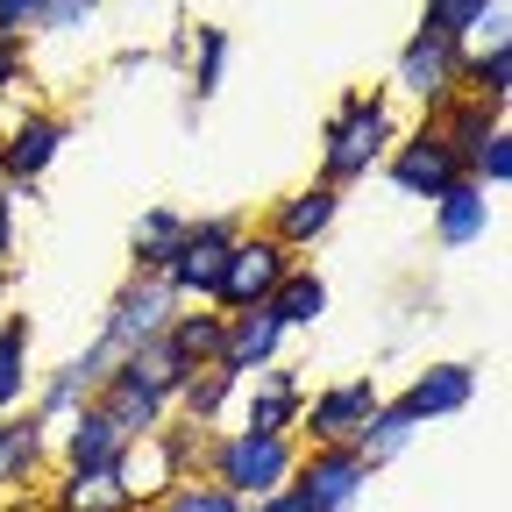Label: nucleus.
I'll return each mask as SVG.
<instances>
[{
    "label": "nucleus",
    "mask_w": 512,
    "mask_h": 512,
    "mask_svg": "<svg viewBox=\"0 0 512 512\" xmlns=\"http://www.w3.org/2000/svg\"><path fill=\"white\" fill-rule=\"evenodd\" d=\"M392 143H399L392 93H384V86H349V93L335 100V114L320 121V178L342 192V185L370 178Z\"/></svg>",
    "instance_id": "f257e3e1"
},
{
    "label": "nucleus",
    "mask_w": 512,
    "mask_h": 512,
    "mask_svg": "<svg viewBox=\"0 0 512 512\" xmlns=\"http://www.w3.org/2000/svg\"><path fill=\"white\" fill-rule=\"evenodd\" d=\"M292 463H299V441H292V434H249V427H228V434L207 441L200 477L249 505V498L285 491V484H292Z\"/></svg>",
    "instance_id": "f03ea898"
},
{
    "label": "nucleus",
    "mask_w": 512,
    "mask_h": 512,
    "mask_svg": "<svg viewBox=\"0 0 512 512\" xmlns=\"http://www.w3.org/2000/svg\"><path fill=\"white\" fill-rule=\"evenodd\" d=\"M384 93L413 100V107H420V121H434L448 100L463 93V43L420 22V29L399 43V57H392V86H384Z\"/></svg>",
    "instance_id": "7ed1b4c3"
},
{
    "label": "nucleus",
    "mask_w": 512,
    "mask_h": 512,
    "mask_svg": "<svg viewBox=\"0 0 512 512\" xmlns=\"http://www.w3.org/2000/svg\"><path fill=\"white\" fill-rule=\"evenodd\" d=\"M235 235H242V214H200V221H185V242L171 256V271H164V292L178 306H214V285H221V264H228Z\"/></svg>",
    "instance_id": "20e7f679"
},
{
    "label": "nucleus",
    "mask_w": 512,
    "mask_h": 512,
    "mask_svg": "<svg viewBox=\"0 0 512 512\" xmlns=\"http://www.w3.org/2000/svg\"><path fill=\"white\" fill-rule=\"evenodd\" d=\"M64 143H72V121H64L57 107H15L8 128H0V185L36 192L43 171L64 157Z\"/></svg>",
    "instance_id": "39448f33"
},
{
    "label": "nucleus",
    "mask_w": 512,
    "mask_h": 512,
    "mask_svg": "<svg viewBox=\"0 0 512 512\" xmlns=\"http://www.w3.org/2000/svg\"><path fill=\"white\" fill-rule=\"evenodd\" d=\"M292 264H299V256L285 249V242H271L264 228H242L235 235V249H228V264H221V285H214V306L221 313H242V306H264L285 278H292Z\"/></svg>",
    "instance_id": "423d86ee"
},
{
    "label": "nucleus",
    "mask_w": 512,
    "mask_h": 512,
    "mask_svg": "<svg viewBox=\"0 0 512 512\" xmlns=\"http://www.w3.org/2000/svg\"><path fill=\"white\" fill-rule=\"evenodd\" d=\"M171 313H178V299L164 292V278H136V271H128V278H121V292L107 299V320H100V342H107L114 356H136V349L164 342V328H171Z\"/></svg>",
    "instance_id": "0eeeda50"
},
{
    "label": "nucleus",
    "mask_w": 512,
    "mask_h": 512,
    "mask_svg": "<svg viewBox=\"0 0 512 512\" xmlns=\"http://www.w3.org/2000/svg\"><path fill=\"white\" fill-rule=\"evenodd\" d=\"M377 399H384V392H377V377H335V384H320V392H306L292 434H306V448L356 441V427L377 413Z\"/></svg>",
    "instance_id": "6e6552de"
},
{
    "label": "nucleus",
    "mask_w": 512,
    "mask_h": 512,
    "mask_svg": "<svg viewBox=\"0 0 512 512\" xmlns=\"http://www.w3.org/2000/svg\"><path fill=\"white\" fill-rule=\"evenodd\" d=\"M384 178H392L406 200H441L448 185H463V164L448 157V143L434 136V121H420V128H406V136L384 150Z\"/></svg>",
    "instance_id": "1a4fd4ad"
},
{
    "label": "nucleus",
    "mask_w": 512,
    "mask_h": 512,
    "mask_svg": "<svg viewBox=\"0 0 512 512\" xmlns=\"http://www.w3.org/2000/svg\"><path fill=\"white\" fill-rule=\"evenodd\" d=\"M363 484H370V463L356 456L349 441L306 448V456L292 463V491L306 498V512H349V505L363 498Z\"/></svg>",
    "instance_id": "9d476101"
},
{
    "label": "nucleus",
    "mask_w": 512,
    "mask_h": 512,
    "mask_svg": "<svg viewBox=\"0 0 512 512\" xmlns=\"http://www.w3.org/2000/svg\"><path fill=\"white\" fill-rule=\"evenodd\" d=\"M107 370H114V349L93 335L79 356H64V363H57V370L36 384V406H29V413H36L43 427H64V420H72L79 406H93V392L107 384Z\"/></svg>",
    "instance_id": "9b49d317"
},
{
    "label": "nucleus",
    "mask_w": 512,
    "mask_h": 512,
    "mask_svg": "<svg viewBox=\"0 0 512 512\" xmlns=\"http://www.w3.org/2000/svg\"><path fill=\"white\" fill-rule=\"evenodd\" d=\"M335 214H342V192H335L328 178H313V185L285 192V200H271V221H264V235H271V242H285L292 256H306L320 235L335 228Z\"/></svg>",
    "instance_id": "f8f14e48"
},
{
    "label": "nucleus",
    "mask_w": 512,
    "mask_h": 512,
    "mask_svg": "<svg viewBox=\"0 0 512 512\" xmlns=\"http://www.w3.org/2000/svg\"><path fill=\"white\" fill-rule=\"evenodd\" d=\"M299 406H306V377L271 363V370H256L242 377V427L249 434H292L299 427Z\"/></svg>",
    "instance_id": "ddd939ff"
},
{
    "label": "nucleus",
    "mask_w": 512,
    "mask_h": 512,
    "mask_svg": "<svg viewBox=\"0 0 512 512\" xmlns=\"http://www.w3.org/2000/svg\"><path fill=\"white\" fill-rule=\"evenodd\" d=\"M278 349H285V328L271 320V306H242V313H228V328H221V370H228V377L271 370Z\"/></svg>",
    "instance_id": "4468645a"
},
{
    "label": "nucleus",
    "mask_w": 512,
    "mask_h": 512,
    "mask_svg": "<svg viewBox=\"0 0 512 512\" xmlns=\"http://www.w3.org/2000/svg\"><path fill=\"white\" fill-rule=\"evenodd\" d=\"M470 399H477V363H427V370H413V384L399 392V406H406L420 427L463 413Z\"/></svg>",
    "instance_id": "2eb2a0df"
},
{
    "label": "nucleus",
    "mask_w": 512,
    "mask_h": 512,
    "mask_svg": "<svg viewBox=\"0 0 512 512\" xmlns=\"http://www.w3.org/2000/svg\"><path fill=\"white\" fill-rule=\"evenodd\" d=\"M50 463V427L36 413H0V491H36Z\"/></svg>",
    "instance_id": "dca6fc26"
},
{
    "label": "nucleus",
    "mask_w": 512,
    "mask_h": 512,
    "mask_svg": "<svg viewBox=\"0 0 512 512\" xmlns=\"http://www.w3.org/2000/svg\"><path fill=\"white\" fill-rule=\"evenodd\" d=\"M121 448H128V434H121L100 406H79L72 420L57 427V456H64V470H114Z\"/></svg>",
    "instance_id": "f3484780"
},
{
    "label": "nucleus",
    "mask_w": 512,
    "mask_h": 512,
    "mask_svg": "<svg viewBox=\"0 0 512 512\" xmlns=\"http://www.w3.org/2000/svg\"><path fill=\"white\" fill-rule=\"evenodd\" d=\"M114 484H121L128 498H136V505H157L171 484H185V470H178V456L164 448V434H143V441H128V448H121Z\"/></svg>",
    "instance_id": "a211bd4d"
},
{
    "label": "nucleus",
    "mask_w": 512,
    "mask_h": 512,
    "mask_svg": "<svg viewBox=\"0 0 512 512\" xmlns=\"http://www.w3.org/2000/svg\"><path fill=\"white\" fill-rule=\"evenodd\" d=\"M491 235V192L484 185H448L441 200H434V242L441 249H477Z\"/></svg>",
    "instance_id": "6ab92c4d"
},
{
    "label": "nucleus",
    "mask_w": 512,
    "mask_h": 512,
    "mask_svg": "<svg viewBox=\"0 0 512 512\" xmlns=\"http://www.w3.org/2000/svg\"><path fill=\"white\" fill-rule=\"evenodd\" d=\"M221 328H228L221 306H178L171 328H164L171 363H178V370H207V363H221Z\"/></svg>",
    "instance_id": "aec40b11"
},
{
    "label": "nucleus",
    "mask_w": 512,
    "mask_h": 512,
    "mask_svg": "<svg viewBox=\"0 0 512 512\" xmlns=\"http://www.w3.org/2000/svg\"><path fill=\"white\" fill-rule=\"evenodd\" d=\"M43 512H143L114 484V470H57V484L43 491Z\"/></svg>",
    "instance_id": "412c9836"
},
{
    "label": "nucleus",
    "mask_w": 512,
    "mask_h": 512,
    "mask_svg": "<svg viewBox=\"0 0 512 512\" xmlns=\"http://www.w3.org/2000/svg\"><path fill=\"white\" fill-rule=\"evenodd\" d=\"M235 392H242V377H228L221 363H207V370H185V384H178V399H171V420H185V427H221V413L235 406Z\"/></svg>",
    "instance_id": "4be33fe9"
},
{
    "label": "nucleus",
    "mask_w": 512,
    "mask_h": 512,
    "mask_svg": "<svg viewBox=\"0 0 512 512\" xmlns=\"http://www.w3.org/2000/svg\"><path fill=\"white\" fill-rule=\"evenodd\" d=\"M491 128H505V114H498V107H484V100H470V93H456V100L434 114V136L448 143V157L463 164V178H470V157L484 150Z\"/></svg>",
    "instance_id": "5701e85b"
},
{
    "label": "nucleus",
    "mask_w": 512,
    "mask_h": 512,
    "mask_svg": "<svg viewBox=\"0 0 512 512\" xmlns=\"http://www.w3.org/2000/svg\"><path fill=\"white\" fill-rule=\"evenodd\" d=\"M185 221L192 214H178V207H150L136 221V235H128V264H136V278H164L171 271V256L185 242Z\"/></svg>",
    "instance_id": "b1692460"
},
{
    "label": "nucleus",
    "mask_w": 512,
    "mask_h": 512,
    "mask_svg": "<svg viewBox=\"0 0 512 512\" xmlns=\"http://www.w3.org/2000/svg\"><path fill=\"white\" fill-rule=\"evenodd\" d=\"M413 434H420V420H413L399 399H377V413L356 427V441H349V448H356L370 470H384V463H399L406 448H413Z\"/></svg>",
    "instance_id": "393cba45"
},
{
    "label": "nucleus",
    "mask_w": 512,
    "mask_h": 512,
    "mask_svg": "<svg viewBox=\"0 0 512 512\" xmlns=\"http://www.w3.org/2000/svg\"><path fill=\"white\" fill-rule=\"evenodd\" d=\"M29 349H36V320L29 313H0V413H15L29 399Z\"/></svg>",
    "instance_id": "a878e982"
},
{
    "label": "nucleus",
    "mask_w": 512,
    "mask_h": 512,
    "mask_svg": "<svg viewBox=\"0 0 512 512\" xmlns=\"http://www.w3.org/2000/svg\"><path fill=\"white\" fill-rule=\"evenodd\" d=\"M264 306H271V320H278L285 335H292V328H313V320L328 313V278H320L313 264H292V278H285Z\"/></svg>",
    "instance_id": "bb28decb"
},
{
    "label": "nucleus",
    "mask_w": 512,
    "mask_h": 512,
    "mask_svg": "<svg viewBox=\"0 0 512 512\" xmlns=\"http://www.w3.org/2000/svg\"><path fill=\"white\" fill-rule=\"evenodd\" d=\"M463 93L505 114V100H512V43H498V50H463Z\"/></svg>",
    "instance_id": "cd10ccee"
},
{
    "label": "nucleus",
    "mask_w": 512,
    "mask_h": 512,
    "mask_svg": "<svg viewBox=\"0 0 512 512\" xmlns=\"http://www.w3.org/2000/svg\"><path fill=\"white\" fill-rule=\"evenodd\" d=\"M221 72H228V29L221 22H200V36H192V100H214L221 93Z\"/></svg>",
    "instance_id": "c85d7f7f"
},
{
    "label": "nucleus",
    "mask_w": 512,
    "mask_h": 512,
    "mask_svg": "<svg viewBox=\"0 0 512 512\" xmlns=\"http://www.w3.org/2000/svg\"><path fill=\"white\" fill-rule=\"evenodd\" d=\"M470 185H484V192L512 185V128H491V136H484V150L470 157Z\"/></svg>",
    "instance_id": "c756f323"
},
{
    "label": "nucleus",
    "mask_w": 512,
    "mask_h": 512,
    "mask_svg": "<svg viewBox=\"0 0 512 512\" xmlns=\"http://www.w3.org/2000/svg\"><path fill=\"white\" fill-rule=\"evenodd\" d=\"M157 505H164V512H242V498H228V491H221V484H207V477L171 484Z\"/></svg>",
    "instance_id": "7c9ffc66"
},
{
    "label": "nucleus",
    "mask_w": 512,
    "mask_h": 512,
    "mask_svg": "<svg viewBox=\"0 0 512 512\" xmlns=\"http://www.w3.org/2000/svg\"><path fill=\"white\" fill-rule=\"evenodd\" d=\"M491 8V0H427V29H441V36H456V43H470V29H477V15Z\"/></svg>",
    "instance_id": "2f4dec72"
},
{
    "label": "nucleus",
    "mask_w": 512,
    "mask_h": 512,
    "mask_svg": "<svg viewBox=\"0 0 512 512\" xmlns=\"http://www.w3.org/2000/svg\"><path fill=\"white\" fill-rule=\"evenodd\" d=\"M93 15H100V0H43V15H36V36H79Z\"/></svg>",
    "instance_id": "473e14b6"
},
{
    "label": "nucleus",
    "mask_w": 512,
    "mask_h": 512,
    "mask_svg": "<svg viewBox=\"0 0 512 512\" xmlns=\"http://www.w3.org/2000/svg\"><path fill=\"white\" fill-rule=\"evenodd\" d=\"M29 79V43L22 36H0V93H15Z\"/></svg>",
    "instance_id": "72a5a7b5"
},
{
    "label": "nucleus",
    "mask_w": 512,
    "mask_h": 512,
    "mask_svg": "<svg viewBox=\"0 0 512 512\" xmlns=\"http://www.w3.org/2000/svg\"><path fill=\"white\" fill-rule=\"evenodd\" d=\"M36 15H43V0H0V36H36Z\"/></svg>",
    "instance_id": "f704fd0d"
},
{
    "label": "nucleus",
    "mask_w": 512,
    "mask_h": 512,
    "mask_svg": "<svg viewBox=\"0 0 512 512\" xmlns=\"http://www.w3.org/2000/svg\"><path fill=\"white\" fill-rule=\"evenodd\" d=\"M29 200V192H15V185H0V264L15 256V207Z\"/></svg>",
    "instance_id": "c9c22d12"
},
{
    "label": "nucleus",
    "mask_w": 512,
    "mask_h": 512,
    "mask_svg": "<svg viewBox=\"0 0 512 512\" xmlns=\"http://www.w3.org/2000/svg\"><path fill=\"white\" fill-rule=\"evenodd\" d=\"M242 512H306V498H299V491L285 484V491H271V498H249Z\"/></svg>",
    "instance_id": "e433bc0d"
}]
</instances>
